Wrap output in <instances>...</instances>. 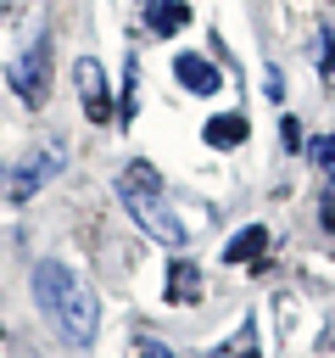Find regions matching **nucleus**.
Instances as JSON below:
<instances>
[{
	"label": "nucleus",
	"mask_w": 335,
	"mask_h": 358,
	"mask_svg": "<svg viewBox=\"0 0 335 358\" xmlns=\"http://www.w3.org/2000/svg\"><path fill=\"white\" fill-rule=\"evenodd\" d=\"M145 358H173V352L168 347H145Z\"/></svg>",
	"instance_id": "nucleus-16"
},
{
	"label": "nucleus",
	"mask_w": 335,
	"mask_h": 358,
	"mask_svg": "<svg viewBox=\"0 0 335 358\" xmlns=\"http://www.w3.org/2000/svg\"><path fill=\"white\" fill-rule=\"evenodd\" d=\"M318 56H324V73L335 78V34L329 28H318Z\"/></svg>",
	"instance_id": "nucleus-13"
},
{
	"label": "nucleus",
	"mask_w": 335,
	"mask_h": 358,
	"mask_svg": "<svg viewBox=\"0 0 335 358\" xmlns=\"http://www.w3.org/2000/svg\"><path fill=\"white\" fill-rule=\"evenodd\" d=\"M34 302L56 324V336L67 347H89L95 341V291L67 263H39L34 268Z\"/></svg>",
	"instance_id": "nucleus-1"
},
{
	"label": "nucleus",
	"mask_w": 335,
	"mask_h": 358,
	"mask_svg": "<svg viewBox=\"0 0 335 358\" xmlns=\"http://www.w3.org/2000/svg\"><path fill=\"white\" fill-rule=\"evenodd\" d=\"M73 84H78V101H84L89 123H112V117H117V112H112L106 73H100V62H95V56H78V62H73Z\"/></svg>",
	"instance_id": "nucleus-5"
},
{
	"label": "nucleus",
	"mask_w": 335,
	"mask_h": 358,
	"mask_svg": "<svg viewBox=\"0 0 335 358\" xmlns=\"http://www.w3.org/2000/svg\"><path fill=\"white\" fill-rule=\"evenodd\" d=\"M223 358H262V352H257V324H251V319L240 324V336H234V347H229Z\"/></svg>",
	"instance_id": "nucleus-11"
},
{
	"label": "nucleus",
	"mask_w": 335,
	"mask_h": 358,
	"mask_svg": "<svg viewBox=\"0 0 335 358\" xmlns=\"http://www.w3.org/2000/svg\"><path fill=\"white\" fill-rule=\"evenodd\" d=\"M56 168H61V145H39L34 157H22V162L6 173V185H0V190H6V201H28V196L56 173Z\"/></svg>",
	"instance_id": "nucleus-4"
},
{
	"label": "nucleus",
	"mask_w": 335,
	"mask_h": 358,
	"mask_svg": "<svg viewBox=\"0 0 335 358\" xmlns=\"http://www.w3.org/2000/svg\"><path fill=\"white\" fill-rule=\"evenodd\" d=\"M117 196H123V207L134 213V224H140L151 241H162V246H184V241H190V224L173 213L168 185L156 179L151 162H128V168L117 173Z\"/></svg>",
	"instance_id": "nucleus-2"
},
{
	"label": "nucleus",
	"mask_w": 335,
	"mask_h": 358,
	"mask_svg": "<svg viewBox=\"0 0 335 358\" xmlns=\"http://www.w3.org/2000/svg\"><path fill=\"white\" fill-rule=\"evenodd\" d=\"M6 78H11V90L22 95V106H45V78H50V39H28V45L11 56Z\"/></svg>",
	"instance_id": "nucleus-3"
},
{
	"label": "nucleus",
	"mask_w": 335,
	"mask_h": 358,
	"mask_svg": "<svg viewBox=\"0 0 335 358\" xmlns=\"http://www.w3.org/2000/svg\"><path fill=\"white\" fill-rule=\"evenodd\" d=\"M201 134H207V145L229 151V145H240V140H246V117H240V112H229V117H212Z\"/></svg>",
	"instance_id": "nucleus-10"
},
{
	"label": "nucleus",
	"mask_w": 335,
	"mask_h": 358,
	"mask_svg": "<svg viewBox=\"0 0 335 358\" xmlns=\"http://www.w3.org/2000/svg\"><path fill=\"white\" fill-rule=\"evenodd\" d=\"M318 218H324V229H329V235H335V190H329V196H324V201H318Z\"/></svg>",
	"instance_id": "nucleus-15"
},
{
	"label": "nucleus",
	"mask_w": 335,
	"mask_h": 358,
	"mask_svg": "<svg viewBox=\"0 0 335 358\" xmlns=\"http://www.w3.org/2000/svg\"><path fill=\"white\" fill-rule=\"evenodd\" d=\"M168 302H201V274H195L190 257L168 263Z\"/></svg>",
	"instance_id": "nucleus-8"
},
{
	"label": "nucleus",
	"mask_w": 335,
	"mask_h": 358,
	"mask_svg": "<svg viewBox=\"0 0 335 358\" xmlns=\"http://www.w3.org/2000/svg\"><path fill=\"white\" fill-rule=\"evenodd\" d=\"M145 22H151V34H179L190 22V6L184 0H145Z\"/></svg>",
	"instance_id": "nucleus-9"
},
{
	"label": "nucleus",
	"mask_w": 335,
	"mask_h": 358,
	"mask_svg": "<svg viewBox=\"0 0 335 358\" xmlns=\"http://www.w3.org/2000/svg\"><path fill=\"white\" fill-rule=\"evenodd\" d=\"M262 252H268V224H246V229L223 246V263L240 268V263H251V257H262Z\"/></svg>",
	"instance_id": "nucleus-7"
},
{
	"label": "nucleus",
	"mask_w": 335,
	"mask_h": 358,
	"mask_svg": "<svg viewBox=\"0 0 335 358\" xmlns=\"http://www.w3.org/2000/svg\"><path fill=\"white\" fill-rule=\"evenodd\" d=\"M307 151H313V162H318L324 173H335V134H318V140H313Z\"/></svg>",
	"instance_id": "nucleus-12"
},
{
	"label": "nucleus",
	"mask_w": 335,
	"mask_h": 358,
	"mask_svg": "<svg viewBox=\"0 0 335 358\" xmlns=\"http://www.w3.org/2000/svg\"><path fill=\"white\" fill-rule=\"evenodd\" d=\"M279 134H285V151H302V123H296V117H285Z\"/></svg>",
	"instance_id": "nucleus-14"
},
{
	"label": "nucleus",
	"mask_w": 335,
	"mask_h": 358,
	"mask_svg": "<svg viewBox=\"0 0 335 358\" xmlns=\"http://www.w3.org/2000/svg\"><path fill=\"white\" fill-rule=\"evenodd\" d=\"M173 78H179L190 95H212V90H218V67H212L207 56H195V50H184V56L173 62Z\"/></svg>",
	"instance_id": "nucleus-6"
}]
</instances>
